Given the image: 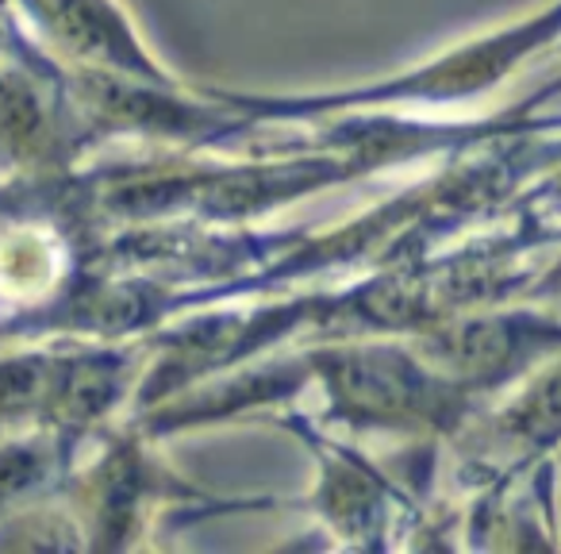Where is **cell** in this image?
Wrapping results in <instances>:
<instances>
[{"label": "cell", "instance_id": "obj_1", "mask_svg": "<svg viewBox=\"0 0 561 554\" xmlns=\"http://www.w3.org/2000/svg\"><path fill=\"white\" fill-rule=\"evenodd\" d=\"M39 35L85 66L139 78L162 89H181L178 78L158 63V55L139 39L135 24L116 0H20Z\"/></svg>", "mask_w": 561, "mask_h": 554}]
</instances>
